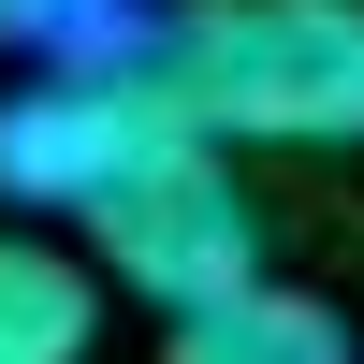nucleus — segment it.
<instances>
[{
    "label": "nucleus",
    "mask_w": 364,
    "mask_h": 364,
    "mask_svg": "<svg viewBox=\"0 0 364 364\" xmlns=\"http://www.w3.org/2000/svg\"><path fill=\"white\" fill-rule=\"evenodd\" d=\"M146 73L204 146H364V0H190Z\"/></svg>",
    "instance_id": "f257e3e1"
},
{
    "label": "nucleus",
    "mask_w": 364,
    "mask_h": 364,
    "mask_svg": "<svg viewBox=\"0 0 364 364\" xmlns=\"http://www.w3.org/2000/svg\"><path fill=\"white\" fill-rule=\"evenodd\" d=\"M87 233H102V277L146 291L161 321H190V306H219V291L262 277V204L233 175V146H204V132H175L161 161H132L87 204Z\"/></svg>",
    "instance_id": "f03ea898"
},
{
    "label": "nucleus",
    "mask_w": 364,
    "mask_h": 364,
    "mask_svg": "<svg viewBox=\"0 0 364 364\" xmlns=\"http://www.w3.org/2000/svg\"><path fill=\"white\" fill-rule=\"evenodd\" d=\"M175 132H190V117L161 102L146 44H132V58H44V73L0 102V204H29V219H87V204H102L132 161H161Z\"/></svg>",
    "instance_id": "7ed1b4c3"
},
{
    "label": "nucleus",
    "mask_w": 364,
    "mask_h": 364,
    "mask_svg": "<svg viewBox=\"0 0 364 364\" xmlns=\"http://www.w3.org/2000/svg\"><path fill=\"white\" fill-rule=\"evenodd\" d=\"M161 364H364V350H350V321L321 306V291L248 277V291H219V306H190V321H175Z\"/></svg>",
    "instance_id": "20e7f679"
},
{
    "label": "nucleus",
    "mask_w": 364,
    "mask_h": 364,
    "mask_svg": "<svg viewBox=\"0 0 364 364\" xmlns=\"http://www.w3.org/2000/svg\"><path fill=\"white\" fill-rule=\"evenodd\" d=\"M102 350V277L44 233H0V364H87Z\"/></svg>",
    "instance_id": "39448f33"
},
{
    "label": "nucleus",
    "mask_w": 364,
    "mask_h": 364,
    "mask_svg": "<svg viewBox=\"0 0 364 364\" xmlns=\"http://www.w3.org/2000/svg\"><path fill=\"white\" fill-rule=\"evenodd\" d=\"M87 29V0H0V58H58Z\"/></svg>",
    "instance_id": "423d86ee"
}]
</instances>
